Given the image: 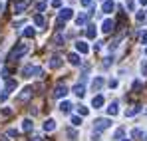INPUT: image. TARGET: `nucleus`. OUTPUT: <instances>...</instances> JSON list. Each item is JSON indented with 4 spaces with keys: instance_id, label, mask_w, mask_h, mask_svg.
<instances>
[{
    "instance_id": "nucleus-1",
    "label": "nucleus",
    "mask_w": 147,
    "mask_h": 141,
    "mask_svg": "<svg viewBox=\"0 0 147 141\" xmlns=\"http://www.w3.org/2000/svg\"><path fill=\"white\" fill-rule=\"evenodd\" d=\"M26 52H28V46H26V44H18V48H14V50H12L10 60H18L20 56H24Z\"/></svg>"
},
{
    "instance_id": "nucleus-2",
    "label": "nucleus",
    "mask_w": 147,
    "mask_h": 141,
    "mask_svg": "<svg viewBox=\"0 0 147 141\" xmlns=\"http://www.w3.org/2000/svg\"><path fill=\"white\" fill-rule=\"evenodd\" d=\"M28 4H30V0H16L14 2V14H22L28 8Z\"/></svg>"
},
{
    "instance_id": "nucleus-3",
    "label": "nucleus",
    "mask_w": 147,
    "mask_h": 141,
    "mask_svg": "<svg viewBox=\"0 0 147 141\" xmlns=\"http://www.w3.org/2000/svg\"><path fill=\"white\" fill-rule=\"evenodd\" d=\"M111 125V119H96V123H94V127H96V131H103V129H107Z\"/></svg>"
},
{
    "instance_id": "nucleus-4",
    "label": "nucleus",
    "mask_w": 147,
    "mask_h": 141,
    "mask_svg": "<svg viewBox=\"0 0 147 141\" xmlns=\"http://www.w3.org/2000/svg\"><path fill=\"white\" fill-rule=\"evenodd\" d=\"M66 94H68V88H66V86L60 82V84L56 86V90H54V95H56V97H64Z\"/></svg>"
},
{
    "instance_id": "nucleus-5",
    "label": "nucleus",
    "mask_w": 147,
    "mask_h": 141,
    "mask_svg": "<svg viewBox=\"0 0 147 141\" xmlns=\"http://www.w3.org/2000/svg\"><path fill=\"white\" fill-rule=\"evenodd\" d=\"M113 26H115V22H113V20H109V18H107V20H103V24H101V30H103V32H105V34H109V32H111V30H113Z\"/></svg>"
},
{
    "instance_id": "nucleus-6",
    "label": "nucleus",
    "mask_w": 147,
    "mask_h": 141,
    "mask_svg": "<svg viewBox=\"0 0 147 141\" xmlns=\"http://www.w3.org/2000/svg\"><path fill=\"white\" fill-rule=\"evenodd\" d=\"M62 64H64V60H62L60 56H54V58L50 60V64H48V66H50V68H52V70H56V68H60Z\"/></svg>"
},
{
    "instance_id": "nucleus-7",
    "label": "nucleus",
    "mask_w": 147,
    "mask_h": 141,
    "mask_svg": "<svg viewBox=\"0 0 147 141\" xmlns=\"http://www.w3.org/2000/svg\"><path fill=\"white\" fill-rule=\"evenodd\" d=\"M70 18H72V10H70V8H62V10H60V20L66 22V20H70Z\"/></svg>"
},
{
    "instance_id": "nucleus-8",
    "label": "nucleus",
    "mask_w": 147,
    "mask_h": 141,
    "mask_svg": "<svg viewBox=\"0 0 147 141\" xmlns=\"http://www.w3.org/2000/svg\"><path fill=\"white\" fill-rule=\"evenodd\" d=\"M101 86H103V78H96V80L92 82V90H94V92H99Z\"/></svg>"
},
{
    "instance_id": "nucleus-9",
    "label": "nucleus",
    "mask_w": 147,
    "mask_h": 141,
    "mask_svg": "<svg viewBox=\"0 0 147 141\" xmlns=\"http://www.w3.org/2000/svg\"><path fill=\"white\" fill-rule=\"evenodd\" d=\"M113 8H115V4H113L111 0H105V2H103V12H105V14L113 12Z\"/></svg>"
},
{
    "instance_id": "nucleus-10",
    "label": "nucleus",
    "mask_w": 147,
    "mask_h": 141,
    "mask_svg": "<svg viewBox=\"0 0 147 141\" xmlns=\"http://www.w3.org/2000/svg\"><path fill=\"white\" fill-rule=\"evenodd\" d=\"M30 95H32V88H26L24 92H22V94L18 95V101H26V99H28Z\"/></svg>"
},
{
    "instance_id": "nucleus-11",
    "label": "nucleus",
    "mask_w": 147,
    "mask_h": 141,
    "mask_svg": "<svg viewBox=\"0 0 147 141\" xmlns=\"http://www.w3.org/2000/svg\"><path fill=\"white\" fill-rule=\"evenodd\" d=\"M92 105H94L96 109H98V107H101V105H103V95H96V97L92 99Z\"/></svg>"
},
{
    "instance_id": "nucleus-12",
    "label": "nucleus",
    "mask_w": 147,
    "mask_h": 141,
    "mask_svg": "<svg viewBox=\"0 0 147 141\" xmlns=\"http://www.w3.org/2000/svg\"><path fill=\"white\" fill-rule=\"evenodd\" d=\"M74 94L78 95V97H82V95L86 94V88H84L82 84H78V86H74Z\"/></svg>"
},
{
    "instance_id": "nucleus-13",
    "label": "nucleus",
    "mask_w": 147,
    "mask_h": 141,
    "mask_svg": "<svg viewBox=\"0 0 147 141\" xmlns=\"http://www.w3.org/2000/svg\"><path fill=\"white\" fill-rule=\"evenodd\" d=\"M96 34H98V30H96V26H88V30H86V36L94 40V38H96Z\"/></svg>"
},
{
    "instance_id": "nucleus-14",
    "label": "nucleus",
    "mask_w": 147,
    "mask_h": 141,
    "mask_svg": "<svg viewBox=\"0 0 147 141\" xmlns=\"http://www.w3.org/2000/svg\"><path fill=\"white\" fill-rule=\"evenodd\" d=\"M52 44H54V46H62V44H64V36H62V34H56V36L52 38Z\"/></svg>"
},
{
    "instance_id": "nucleus-15",
    "label": "nucleus",
    "mask_w": 147,
    "mask_h": 141,
    "mask_svg": "<svg viewBox=\"0 0 147 141\" xmlns=\"http://www.w3.org/2000/svg\"><path fill=\"white\" fill-rule=\"evenodd\" d=\"M68 60H70V64H74V66H80V62H82L78 54H70V56H68Z\"/></svg>"
},
{
    "instance_id": "nucleus-16",
    "label": "nucleus",
    "mask_w": 147,
    "mask_h": 141,
    "mask_svg": "<svg viewBox=\"0 0 147 141\" xmlns=\"http://www.w3.org/2000/svg\"><path fill=\"white\" fill-rule=\"evenodd\" d=\"M76 48H78V52H80V54H88V44H86V42H78Z\"/></svg>"
},
{
    "instance_id": "nucleus-17",
    "label": "nucleus",
    "mask_w": 147,
    "mask_h": 141,
    "mask_svg": "<svg viewBox=\"0 0 147 141\" xmlns=\"http://www.w3.org/2000/svg\"><path fill=\"white\" fill-rule=\"evenodd\" d=\"M14 88H16V80H8L6 82V94H12Z\"/></svg>"
},
{
    "instance_id": "nucleus-18",
    "label": "nucleus",
    "mask_w": 147,
    "mask_h": 141,
    "mask_svg": "<svg viewBox=\"0 0 147 141\" xmlns=\"http://www.w3.org/2000/svg\"><path fill=\"white\" fill-rule=\"evenodd\" d=\"M70 107H72V103H70V101H62V103H60V111H62V113H68V111H70Z\"/></svg>"
},
{
    "instance_id": "nucleus-19",
    "label": "nucleus",
    "mask_w": 147,
    "mask_h": 141,
    "mask_svg": "<svg viewBox=\"0 0 147 141\" xmlns=\"http://www.w3.org/2000/svg\"><path fill=\"white\" fill-rule=\"evenodd\" d=\"M86 22H88V14H80V16L76 18V24H78V26H84Z\"/></svg>"
},
{
    "instance_id": "nucleus-20",
    "label": "nucleus",
    "mask_w": 147,
    "mask_h": 141,
    "mask_svg": "<svg viewBox=\"0 0 147 141\" xmlns=\"http://www.w3.org/2000/svg\"><path fill=\"white\" fill-rule=\"evenodd\" d=\"M117 111H119V109H117V101H113V103L107 107V113H109V115H115Z\"/></svg>"
},
{
    "instance_id": "nucleus-21",
    "label": "nucleus",
    "mask_w": 147,
    "mask_h": 141,
    "mask_svg": "<svg viewBox=\"0 0 147 141\" xmlns=\"http://www.w3.org/2000/svg\"><path fill=\"white\" fill-rule=\"evenodd\" d=\"M54 127H56V121H54V119H48V121L44 123V129H46V131H52Z\"/></svg>"
},
{
    "instance_id": "nucleus-22",
    "label": "nucleus",
    "mask_w": 147,
    "mask_h": 141,
    "mask_svg": "<svg viewBox=\"0 0 147 141\" xmlns=\"http://www.w3.org/2000/svg\"><path fill=\"white\" fill-rule=\"evenodd\" d=\"M135 113H139V105H133L131 109H127V111H125V115H127V117H131V115H135Z\"/></svg>"
},
{
    "instance_id": "nucleus-23",
    "label": "nucleus",
    "mask_w": 147,
    "mask_h": 141,
    "mask_svg": "<svg viewBox=\"0 0 147 141\" xmlns=\"http://www.w3.org/2000/svg\"><path fill=\"white\" fill-rule=\"evenodd\" d=\"M34 24H36L38 28L44 26V18H42V14H36V16H34Z\"/></svg>"
},
{
    "instance_id": "nucleus-24",
    "label": "nucleus",
    "mask_w": 147,
    "mask_h": 141,
    "mask_svg": "<svg viewBox=\"0 0 147 141\" xmlns=\"http://www.w3.org/2000/svg\"><path fill=\"white\" fill-rule=\"evenodd\" d=\"M22 123H24V125H22V129H24V131H30V129H32V125H34V123H32L30 119H24Z\"/></svg>"
},
{
    "instance_id": "nucleus-25",
    "label": "nucleus",
    "mask_w": 147,
    "mask_h": 141,
    "mask_svg": "<svg viewBox=\"0 0 147 141\" xmlns=\"http://www.w3.org/2000/svg\"><path fill=\"white\" fill-rule=\"evenodd\" d=\"M141 135H143V131H141V129H133V131H131V137H133V139H139Z\"/></svg>"
},
{
    "instance_id": "nucleus-26",
    "label": "nucleus",
    "mask_w": 147,
    "mask_h": 141,
    "mask_svg": "<svg viewBox=\"0 0 147 141\" xmlns=\"http://www.w3.org/2000/svg\"><path fill=\"white\" fill-rule=\"evenodd\" d=\"M78 113H80V115H88V107H86V105H80V107H78Z\"/></svg>"
},
{
    "instance_id": "nucleus-27",
    "label": "nucleus",
    "mask_w": 147,
    "mask_h": 141,
    "mask_svg": "<svg viewBox=\"0 0 147 141\" xmlns=\"http://www.w3.org/2000/svg\"><path fill=\"white\" fill-rule=\"evenodd\" d=\"M24 36H26V38L34 36V28H26V30H24Z\"/></svg>"
},
{
    "instance_id": "nucleus-28",
    "label": "nucleus",
    "mask_w": 147,
    "mask_h": 141,
    "mask_svg": "<svg viewBox=\"0 0 147 141\" xmlns=\"http://www.w3.org/2000/svg\"><path fill=\"white\" fill-rule=\"evenodd\" d=\"M72 123H74V125H82V117L74 115V117H72Z\"/></svg>"
},
{
    "instance_id": "nucleus-29",
    "label": "nucleus",
    "mask_w": 147,
    "mask_h": 141,
    "mask_svg": "<svg viewBox=\"0 0 147 141\" xmlns=\"http://www.w3.org/2000/svg\"><path fill=\"white\" fill-rule=\"evenodd\" d=\"M145 20V14L143 12H137V22H143Z\"/></svg>"
},
{
    "instance_id": "nucleus-30",
    "label": "nucleus",
    "mask_w": 147,
    "mask_h": 141,
    "mask_svg": "<svg viewBox=\"0 0 147 141\" xmlns=\"http://www.w3.org/2000/svg\"><path fill=\"white\" fill-rule=\"evenodd\" d=\"M121 135H123V129H117L115 131V139H121Z\"/></svg>"
},
{
    "instance_id": "nucleus-31",
    "label": "nucleus",
    "mask_w": 147,
    "mask_h": 141,
    "mask_svg": "<svg viewBox=\"0 0 147 141\" xmlns=\"http://www.w3.org/2000/svg\"><path fill=\"white\" fill-rule=\"evenodd\" d=\"M133 6H135V2H133V0H127V8L133 10Z\"/></svg>"
},
{
    "instance_id": "nucleus-32",
    "label": "nucleus",
    "mask_w": 147,
    "mask_h": 141,
    "mask_svg": "<svg viewBox=\"0 0 147 141\" xmlns=\"http://www.w3.org/2000/svg\"><path fill=\"white\" fill-rule=\"evenodd\" d=\"M141 42H143V44H147V32H143V34H141Z\"/></svg>"
},
{
    "instance_id": "nucleus-33",
    "label": "nucleus",
    "mask_w": 147,
    "mask_h": 141,
    "mask_svg": "<svg viewBox=\"0 0 147 141\" xmlns=\"http://www.w3.org/2000/svg\"><path fill=\"white\" fill-rule=\"evenodd\" d=\"M44 8H46V2H40V4H38V10H40V12H42V10H44Z\"/></svg>"
},
{
    "instance_id": "nucleus-34",
    "label": "nucleus",
    "mask_w": 147,
    "mask_h": 141,
    "mask_svg": "<svg viewBox=\"0 0 147 141\" xmlns=\"http://www.w3.org/2000/svg\"><path fill=\"white\" fill-rule=\"evenodd\" d=\"M82 4H84V6H90V4H92V0H82Z\"/></svg>"
},
{
    "instance_id": "nucleus-35",
    "label": "nucleus",
    "mask_w": 147,
    "mask_h": 141,
    "mask_svg": "<svg viewBox=\"0 0 147 141\" xmlns=\"http://www.w3.org/2000/svg\"><path fill=\"white\" fill-rule=\"evenodd\" d=\"M52 4H54V6H60V4H62V0H54Z\"/></svg>"
},
{
    "instance_id": "nucleus-36",
    "label": "nucleus",
    "mask_w": 147,
    "mask_h": 141,
    "mask_svg": "<svg viewBox=\"0 0 147 141\" xmlns=\"http://www.w3.org/2000/svg\"><path fill=\"white\" fill-rule=\"evenodd\" d=\"M139 2H141V4H147V0H139Z\"/></svg>"
},
{
    "instance_id": "nucleus-37",
    "label": "nucleus",
    "mask_w": 147,
    "mask_h": 141,
    "mask_svg": "<svg viewBox=\"0 0 147 141\" xmlns=\"http://www.w3.org/2000/svg\"><path fill=\"white\" fill-rule=\"evenodd\" d=\"M123 141H129V139H123Z\"/></svg>"
}]
</instances>
